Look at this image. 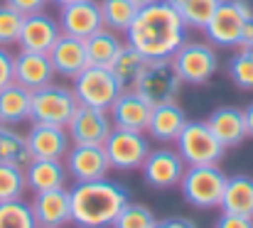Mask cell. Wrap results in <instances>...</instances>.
I'll list each match as a JSON object with an SVG mask.
<instances>
[{
  "instance_id": "obj_1",
  "label": "cell",
  "mask_w": 253,
  "mask_h": 228,
  "mask_svg": "<svg viewBox=\"0 0 253 228\" xmlns=\"http://www.w3.org/2000/svg\"><path fill=\"white\" fill-rule=\"evenodd\" d=\"M187 25L168 0L143 5L123 32L126 44L140 52L145 59H172V54L187 42Z\"/></svg>"
},
{
  "instance_id": "obj_2",
  "label": "cell",
  "mask_w": 253,
  "mask_h": 228,
  "mask_svg": "<svg viewBox=\"0 0 253 228\" xmlns=\"http://www.w3.org/2000/svg\"><path fill=\"white\" fill-rule=\"evenodd\" d=\"M72 194V224L82 228H108L118 211L130 201V194L123 184L111 182L108 177L93 182H77Z\"/></svg>"
},
{
  "instance_id": "obj_3",
  "label": "cell",
  "mask_w": 253,
  "mask_h": 228,
  "mask_svg": "<svg viewBox=\"0 0 253 228\" xmlns=\"http://www.w3.org/2000/svg\"><path fill=\"white\" fill-rule=\"evenodd\" d=\"M226 182L229 177L216 164H202V167H187L177 187L187 204L197 209H214L221 204Z\"/></svg>"
},
{
  "instance_id": "obj_4",
  "label": "cell",
  "mask_w": 253,
  "mask_h": 228,
  "mask_svg": "<svg viewBox=\"0 0 253 228\" xmlns=\"http://www.w3.org/2000/svg\"><path fill=\"white\" fill-rule=\"evenodd\" d=\"M174 150L179 152L187 167H202V164H219L224 159L226 148L209 130L207 120H187L174 140Z\"/></svg>"
},
{
  "instance_id": "obj_5",
  "label": "cell",
  "mask_w": 253,
  "mask_h": 228,
  "mask_svg": "<svg viewBox=\"0 0 253 228\" xmlns=\"http://www.w3.org/2000/svg\"><path fill=\"white\" fill-rule=\"evenodd\" d=\"M77 106H79V101L74 96V88L52 81V83L32 91L30 123H49V125H64L67 128Z\"/></svg>"
},
{
  "instance_id": "obj_6",
  "label": "cell",
  "mask_w": 253,
  "mask_h": 228,
  "mask_svg": "<svg viewBox=\"0 0 253 228\" xmlns=\"http://www.w3.org/2000/svg\"><path fill=\"white\" fill-rule=\"evenodd\" d=\"M133 88L148 103L160 106L168 101H177L182 91V78L177 74L172 59H148Z\"/></svg>"
},
{
  "instance_id": "obj_7",
  "label": "cell",
  "mask_w": 253,
  "mask_h": 228,
  "mask_svg": "<svg viewBox=\"0 0 253 228\" xmlns=\"http://www.w3.org/2000/svg\"><path fill=\"white\" fill-rule=\"evenodd\" d=\"M172 64L177 69V74L182 78V83H192V86H202L207 83L219 69V57L214 52V44L207 42H184L174 54H172Z\"/></svg>"
},
{
  "instance_id": "obj_8",
  "label": "cell",
  "mask_w": 253,
  "mask_h": 228,
  "mask_svg": "<svg viewBox=\"0 0 253 228\" xmlns=\"http://www.w3.org/2000/svg\"><path fill=\"white\" fill-rule=\"evenodd\" d=\"M72 88H74V96L82 106L103 108V111H108L123 91L108 67H93V64H88L84 72L74 78Z\"/></svg>"
},
{
  "instance_id": "obj_9",
  "label": "cell",
  "mask_w": 253,
  "mask_h": 228,
  "mask_svg": "<svg viewBox=\"0 0 253 228\" xmlns=\"http://www.w3.org/2000/svg\"><path fill=\"white\" fill-rule=\"evenodd\" d=\"M103 150L111 162V169H121V172L140 169L150 152V140L145 133L113 128L103 143Z\"/></svg>"
},
{
  "instance_id": "obj_10",
  "label": "cell",
  "mask_w": 253,
  "mask_h": 228,
  "mask_svg": "<svg viewBox=\"0 0 253 228\" xmlns=\"http://www.w3.org/2000/svg\"><path fill=\"white\" fill-rule=\"evenodd\" d=\"M69 138L77 145H103L108 133L113 130L111 113L103 108H91V106H77L72 120L67 123Z\"/></svg>"
},
{
  "instance_id": "obj_11",
  "label": "cell",
  "mask_w": 253,
  "mask_h": 228,
  "mask_svg": "<svg viewBox=\"0 0 253 228\" xmlns=\"http://www.w3.org/2000/svg\"><path fill=\"white\" fill-rule=\"evenodd\" d=\"M187 164L184 159L179 157V152L174 148H158V150H150L140 172L145 177V182L155 189H172L179 184L182 174H184Z\"/></svg>"
},
{
  "instance_id": "obj_12",
  "label": "cell",
  "mask_w": 253,
  "mask_h": 228,
  "mask_svg": "<svg viewBox=\"0 0 253 228\" xmlns=\"http://www.w3.org/2000/svg\"><path fill=\"white\" fill-rule=\"evenodd\" d=\"M64 167L69 172V179H74V182L103 179L111 172V162L106 157L103 145H77V143H72V148L64 157Z\"/></svg>"
},
{
  "instance_id": "obj_13",
  "label": "cell",
  "mask_w": 253,
  "mask_h": 228,
  "mask_svg": "<svg viewBox=\"0 0 253 228\" xmlns=\"http://www.w3.org/2000/svg\"><path fill=\"white\" fill-rule=\"evenodd\" d=\"M108 113H111L113 128L145 133V130H148V123H150L153 103H148L135 88H126V91H121V96L113 101V106L108 108Z\"/></svg>"
},
{
  "instance_id": "obj_14",
  "label": "cell",
  "mask_w": 253,
  "mask_h": 228,
  "mask_svg": "<svg viewBox=\"0 0 253 228\" xmlns=\"http://www.w3.org/2000/svg\"><path fill=\"white\" fill-rule=\"evenodd\" d=\"M241 30H244L241 10L236 7L234 0H221L219 7L214 10L211 20L207 22V27L202 32L207 35V39L214 47H239Z\"/></svg>"
},
{
  "instance_id": "obj_15",
  "label": "cell",
  "mask_w": 253,
  "mask_h": 228,
  "mask_svg": "<svg viewBox=\"0 0 253 228\" xmlns=\"http://www.w3.org/2000/svg\"><path fill=\"white\" fill-rule=\"evenodd\" d=\"M27 145L32 159H64L72 148V138L64 125L32 123L27 130Z\"/></svg>"
},
{
  "instance_id": "obj_16",
  "label": "cell",
  "mask_w": 253,
  "mask_h": 228,
  "mask_svg": "<svg viewBox=\"0 0 253 228\" xmlns=\"http://www.w3.org/2000/svg\"><path fill=\"white\" fill-rule=\"evenodd\" d=\"M30 206H32L37 226L62 228L72 224V194L67 187L37 191L35 199L30 201Z\"/></svg>"
},
{
  "instance_id": "obj_17",
  "label": "cell",
  "mask_w": 253,
  "mask_h": 228,
  "mask_svg": "<svg viewBox=\"0 0 253 228\" xmlns=\"http://www.w3.org/2000/svg\"><path fill=\"white\" fill-rule=\"evenodd\" d=\"M57 20H59L62 35H72V37H79V39L91 37L96 30L103 27L98 0H77V2L62 5Z\"/></svg>"
},
{
  "instance_id": "obj_18",
  "label": "cell",
  "mask_w": 253,
  "mask_h": 228,
  "mask_svg": "<svg viewBox=\"0 0 253 228\" xmlns=\"http://www.w3.org/2000/svg\"><path fill=\"white\" fill-rule=\"evenodd\" d=\"M59 35H62L59 20H54L52 15L42 10V12L25 15L17 44L20 49H27V52H49L54 42L59 39Z\"/></svg>"
},
{
  "instance_id": "obj_19",
  "label": "cell",
  "mask_w": 253,
  "mask_h": 228,
  "mask_svg": "<svg viewBox=\"0 0 253 228\" xmlns=\"http://www.w3.org/2000/svg\"><path fill=\"white\" fill-rule=\"evenodd\" d=\"M12 78L15 83L37 91L47 83L54 81V67L47 52H27L20 49L15 54V64H12Z\"/></svg>"
},
{
  "instance_id": "obj_20",
  "label": "cell",
  "mask_w": 253,
  "mask_h": 228,
  "mask_svg": "<svg viewBox=\"0 0 253 228\" xmlns=\"http://www.w3.org/2000/svg\"><path fill=\"white\" fill-rule=\"evenodd\" d=\"M47 54H49V59H52L54 74L64 76V78H69V81H74V78L88 67L84 39L72 37V35H59V39L54 42V47H52Z\"/></svg>"
},
{
  "instance_id": "obj_21",
  "label": "cell",
  "mask_w": 253,
  "mask_h": 228,
  "mask_svg": "<svg viewBox=\"0 0 253 228\" xmlns=\"http://www.w3.org/2000/svg\"><path fill=\"white\" fill-rule=\"evenodd\" d=\"M207 125H209V130L216 135V140H219L226 150L241 145V143L249 138L244 108H236V106H221V108H216V111L207 118Z\"/></svg>"
},
{
  "instance_id": "obj_22",
  "label": "cell",
  "mask_w": 253,
  "mask_h": 228,
  "mask_svg": "<svg viewBox=\"0 0 253 228\" xmlns=\"http://www.w3.org/2000/svg\"><path fill=\"white\" fill-rule=\"evenodd\" d=\"M187 123V115L184 111L179 108L177 101H168V103H160V106H153V113H150V123H148V135L158 143H174L177 135L182 133Z\"/></svg>"
},
{
  "instance_id": "obj_23",
  "label": "cell",
  "mask_w": 253,
  "mask_h": 228,
  "mask_svg": "<svg viewBox=\"0 0 253 228\" xmlns=\"http://www.w3.org/2000/svg\"><path fill=\"white\" fill-rule=\"evenodd\" d=\"M25 182L32 194L67 187L69 172L64 167V159H32L25 167Z\"/></svg>"
},
{
  "instance_id": "obj_24",
  "label": "cell",
  "mask_w": 253,
  "mask_h": 228,
  "mask_svg": "<svg viewBox=\"0 0 253 228\" xmlns=\"http://www.w3.org/2000/svg\"><path fill=\"white\" fill-rule=\"evenodd\" d=\"M32 111V91L20 83H7L0 88V125H20L30 120Z\"/></svg>"
},
{
  "instance_id": "obj_25",
  "label": "cell",
  "mask_w": 253,
  "mask_h": 228,
  "mask_svg": "<svg viewBox=\"0 0 253 228\" xmlns=\"http://www.w3.org/2000/svg\"><path fill=\"white\" fill-rule=\"evenodd\" d=\"M84 44H86L88 64H93V67H111V62L126 47V39H121V32H113L108 27H101L91 37H86Z\"/></svg>"
},
{
  "instance_id": "obj_26",
  "label": "cell",
  "mask_w": 253,
  "mask_h": 228,
  "mask_svg": "<svg viewBox=\"0 0 253 228\" xmlns=\"http://www.w3.org/2000/svg\"><path fill=\"white\" fill-rule=\"evenodd\" d=\"M219 206L226 214H239V216L253 219V177H249V174L229 177Z\"/></svg>"
},
{
  "instance_id": "obj_27",
  "label": "cell",
  "mask_w": 253,
  "mask_h": 228,
  "mask_svg": "<svg viewBox=\"0 0 253 228\" xmlns=\"http://www.w3.org/2000/svg\"><path fill=\"white\" fill-rule=\"evenodd\" d=\"M0 162L20 167V169H25L32 162L27 135H22L12 125H0Z\"/></svg>"
},
{
  "instance_id": "obj_28",
  "label": "cell",
  "mask_w": 253,
  "mask_h": 228,
  "mask_svg": "<svg viewBox=\"0 0 253 228\" xmlns=\"http://www.w3.org/2000/svg\"><path fill=\"white\" fill-rule=\"evenodd\" d=\"M145 57L140 54V52H135L130 44H126L121 52H118V57L111 62V74L116 76V81L121 83V88L126 91V88H133L135 86V81H138V76L143 72V67H145Z\"/></svg>"
},
{
  "instance_id": "obj_29",
  "label": "cell",
  "mask_w": 253,
  "mask_h": 228,
  "mask_svg": "<svg viewBox=\"0 0 253 228\" xmlns=\"http://www.w3.org/2000/svg\"><path fill=\"white\" fill-rule=\"evenodd\" d=\"M182 22L192 30H204L221 0H168Z\"/></svg>"
},
{
  "instance_id": "obj_30",
  "label": "cell",
  "mask_w": 253,
  "mask_h": 228,
  "mask_svg": "<svg viewBox=\"0 0 253 228\" xmlns=\"http://www.w3.org/2000/svg\"><path fill=\"white\" fill-rule=\"evenodd\" d=\"M98 7H101L103 27L113 32H126L140 10L133 0H98Z\"/></svg>"
},
{
  "instance_id": "obj_31",
  "label": "cell",
  "mask_w": 253,
  "mask_h": 228,
  "mask_svg": "<svg viewBox=\"0 0 253 228\" xmlns=\"http://www.w3.org/2000/svg\"><path fill=\"white\" fill-rule=\"evenodd\" d=\"M0 228H37L32 206L22 199L0 201Z\"/></svg>"
},
{
  "instance_id": "obj_32",
  "label": "cell",
  "mask_w": 253,
  "mask_h": 228,
  "mask_svg": "<svg viewBox=\"0 0 253 228\" xmlns=\"http://www.w3.org/2000/svg\"><path fill=\"white\" fill-rule=\"evenodd\" d=\"M155 221H158L155 214H153L145 204H133V201H128V204L118 211V216L113 219L111 228H153Z\"/></svg>"
},
{
  "instance_id": "obj_33",
  "label": "cell",
  "mask_w": 253,
  "mask_h": 228,
  "mask_svg": "<svg viewBox=\"0 0 253 228\" xmlns=\"http://www.w3.org/2000/svg\"><path fill=\"white\" fill-rule=\"evenodd\" d=\"M229 78L241 91H253V52L239 47V52L229 59Z\"/></svg>"
},
{
  "instance_id": "obj_34",
  "label": "cell",
  "mask_w": 253,
  "mask_h": 228,
  "mask_svg": "<svg viewBox=\"0 0 253 228\" xmlns=\"http://www.w3.org/2000/svg\"><path fill=\"white\" fill-rule=\"evenodd\" d=\"M25 191H27L25 169L0 162V201L22 199V196H25Z\"/></svg>"
},
{
  "instance_id": "obj_35",
  "label": "cell",
  "mask_w": 253,
  "mask_h": 228,
  "mask_svg": "<svg viewBox=\"0 0 253 228\" xmlns=\"http://www.w3.org/2000/svg\"><path fill=\"white\" fill-rule=\"evenodd\" d=\"M22 20H25V15L17 12L15 7H10L7 2L0 5V47L17 44L20 30H22Z\"/></svg>"
},
{
  "instance_id": "obj_36",
  "label": "cell",
  "mask_w": 253,
  "mask_h": 228,
  "mask_svg": "<svg viewBox=\"0 0 253 228\" xmlns=\"http://www.w3.org/2000/svg\"><path fill=\"white\" fill-rule=\"evenodd\" d=\"M12 64H15V54L7 47H0V88H5L7 83H12Z\"/></svg>"
},
{
  "instance_id": "obj_37",
  "label": "cell",
  "mask_w": 253,
  "mask_h": 228,
  "mask_svg": "<svg viewBox=\"0 0 253 228\" xmlns=\"http://www.w3.org/2000/svg\"><path fill=\"white\" fill-rule=\"evenodd\" d=\"M214 228H253V219L251 216H239V214L221 211V216L216 219Z\"/></svg>"
},
{
  "instance_id": "obj_38",
  "label": "cell",
  "mask_w": 253,
  "mask_h": 228,
  "mask_svg": "<svg viewBox=\"0 0 253 228\" xmlns=\"http://www.w3.org/2000/svg\"><path fill=\"white\" fill-rule=\"evenodd\" d=\"M10 7H15L17 12H22V15H32V12H42L47 5H49V0H5Z\"/></svg>"
},
{
  "instance_id": "obj_39",
  "label": "cell",
  "mask_w": 253,
  "mask_h": 228,
  "mask_svg": "<svg viewBox=\"0 0 253 228\" xmlns=\"http://www.w3.org/2000/svg\"><path fill=\"white\" fill-rule=\"evenodd\" d=\"M153 228H199L192 219H184V216H169L163 221H155Z\"/></svg>"
},
{
  "instance_id": "obj_40",
  "label": "cell",
  "mask_w": 253,
  "mask_h": 228,
  "mask_svg": "<svg viewBox=\"0 0 253 228\" xmlns=\"http://www.w3.org/2000/svg\"><path fill=\"white\" fill-rule=\"evenodd\" d=\"M253 44V17L244 20V30H241V39H239V47H251Z\"/></svg>"
},
{
  "instance_id": "obj_41",
  "label": "cell",
  "mask_w": 253,
  "mask_h": 228,
  "mask_svg": "<svg viewBox=\"0 0 253 228\" xmlns=\"http://www.w3.org/2000/svg\"><path fill=\"white\" fill-rule=\"evenodd\" d=\"M244 118H246V133H249V138H253V103L244 108Z\"/></svg>"
},
{
  "instance_id": "obj_42",
  "label": "cell",
  "mask_w": 253,
  "mask_h": 228,
  "mask_svg": "<svg viewBox=\"0 0 253 228\" xmlns=\"http://www.w3.org/2000/svg\"><path fill=\"white\" fill-rule=\"evenodd\" d=\"M49 2H54L57 7H62V5H69V2H77V0H49Z\"/></svg>"
},
{
  "instance_id": "obj_43",
  "label": "cell",
  "mask_w": 253,
  "mask_h": 228,
  "mask_svg": "<svg viewBox=\"0 0 253 228\" xmlns=\"http://www.w3.org/2000/svg\"><path fill=\"white\" fill-rule=\"evenodd\" d=\"M138 7H143V5H150V2H155V0H133Z\"/></svg>"
},
{
  "instance_id": "obj_44",
  "label": "cell",
  "mask_w": 253,
  "mask_h": 228,
  "mask_svg": "<svg viewBox=\"0 0 253 228\" xmlns=\"http://www.w3.org/2000/svg\"><path fill=\"white\" fill-rule=\"evenodd\" d=\"M37 228H52V226H37Z\"/></svg>"
},
{
  "instance_id": "obj_45",
  "label": "cell",
  "mask_w": 253,
  "mask_h": 228,
  "mask_svg": "<svg viewBox=\"0 0 253 228\" xmlns=\"http://www.w3.org/2000/svg\"><path fill=\"white\" fill-rule=\"evenodd\" d=\"M246 49H251V52H253V44H251V47H246Z\"/></svg>"
},
{
  "instance_id": "obj_46",
  "label": "cell",
  "mask_w": 253,
  "mask_h": 228,
  "mask_svg": "<svg viewBox=\"0 0 253 228\" xmlns=\"http://www.w3.org/2000/svg\"><path fill=\"white\" fill-rule=\"evenodd\" d=\"M77 228H82V226H77Z\"/></svg>"
}]
</instances>
